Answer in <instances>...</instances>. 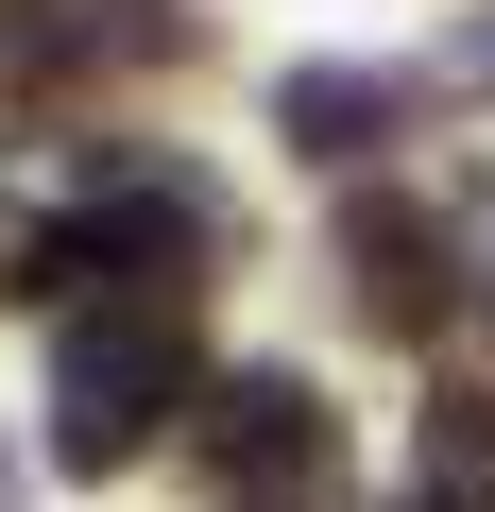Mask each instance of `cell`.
<instances>
[{
	"label": "cell",
	"mask_w": 495,
	"mask_h": 512,
	"mask_svg": "<svg viewBox=\"0 0 495 512\" xmlns=\"http://www.w3.org/2000/svg\"><path fill=\"white\" fill-rule=\"evenodd\" d=\"M171 410H205V325L188 308H69V342H52V461L120 478V461L171 444Z\"/></svg>",
	"instance_id": "obj_1"
},
{
	"label": "cell",
	"mask_w": 495,
	"mask_h": 512,
	"mask_svg": "<svg viewBox=\"0 0 495 512\" xmlns=\"http://www.w3.org/2000/svg\"><path fill=\"white\" fill-rule=\"evenodd\" d=\"M188 478H205L222 512H325V495H342V410H325L291 359L205 376V410H188Z\"/></svg>",
	"instance_id": "obj_2"
},
{
	"label": "cell",
	"mask_w": 495,
	"mask_h": 512,
	"mask_svg": "<svg viewBox=\"0 0 495 512\" xmlns=\"http://www.w3.org/2000/svg\"><path fill=\"white\" fill-rule=\"evenodd\" d=\"M342 308H359L376 342H444V325H461V239H444V205H359V222H342Z\"/></svg>",
	"instance_id": "obj_3"
},
{
	"label": "cell",
	"mask_w": 495,
	"mask_h": 512,
	"mask_svg": "<svg viewBox=\"0 0 495 512\" xmlns=\"http://www.w3.org/2000/svg\"><path fill=\"white\" fill-rule=\"evenodd\" d=\"M188 0H35L18 18V86H86V69H171Z\"/></svg>",
	"instance_id": "obj_4"
},
{
	"label": "cell",
	"mask_w": 495,
	"mask_h": 512,
	"mask_svg": "<svg viewBox=\"0 0 495 512\" xmlns=\"http://www.w3.org/2000/svg\"><path fill=\"white\" fill-rule=\"evenodd\" d=\"M410 120H427V86H410V69H291V86H274V137H291V154H325V171L393 154Z\"/></svg>",
	"instance_id": "obj_5"
},
{
	"label": "cell",
	"mask_w": 495,
	"mask_h": 512,
	"mask_svg": "<svg viewBox=\"0 0 495 512\" xmlns=\"http://www.w3.org/2000/svg\"><path fill=\"white\" fill-rule=\"evenodd\" d=\"M427 512H495V393H427Z\"/></svg>",
	"instance_id": "obj_6"
},
{
	"label": "cell",
	"mask_w": 495,
	"mask_h": 512,
	"mask_svg": "<svg viewBox=\"0 0 495 512\" xmlns=\"http://www.w3.org/2000/svg\"><path fill=\"white\" fill-rule=\"evenodd\" d=\"M0 495H18V461H0Z\"/></svg>",
	"instance_id": "obj_7"
},
{
	"label": "cell",
	"mask_w": 495,
	"mask_h": 512,
	"mask_svg": "<svg viewBox=\"0 0 495 512\" xmlns=\"http://www.w3.org/2000/svg\"><path fill=\"white\" fill-rule=\"evenodd\" d=\"M0 256H18V222H0Z\"/></svg>",
	"instance_id": "obj_8"
}]
</instances>
